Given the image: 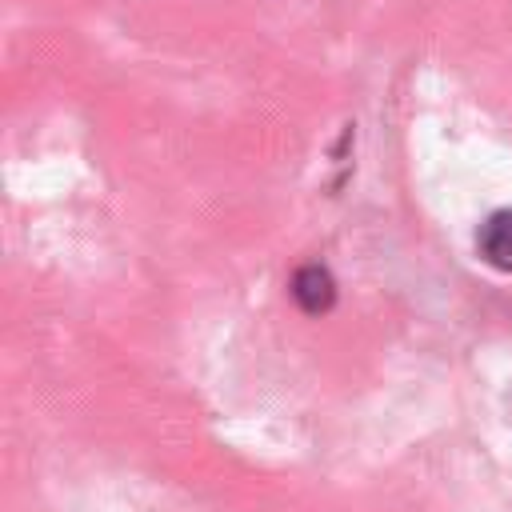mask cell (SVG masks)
<instances>
[{"label": "cell", "mask_w": 512, "mask_h": 512, "mask_svg": "<svg viewBox=\"0 0 512 512\" xmlns=\"http://www.w3.org/2000/svg\"><path fill=\"white\" fill-rule=\"evenodd\" d=\"M476 252L488 268L512 272V208H496L480 232H476Z\"/></svg>", "instance_id": "2"}, {"label": "cell", "mask_w": 512, "mask_h": 512, "mask_svg": "<svg viewBox=\"0 0 512 512\" xmlns=\"http://www.w3.org/2000/svg\"><path fill=\"white\" fill-rule=\"evenodd\" d=\"M292 300L300 304V312H308V316H324L332 304H336V280H332V272L324 268V264H300L296 272H292Z\"/></svg>", "instance_id": "1"}]
</instances>
